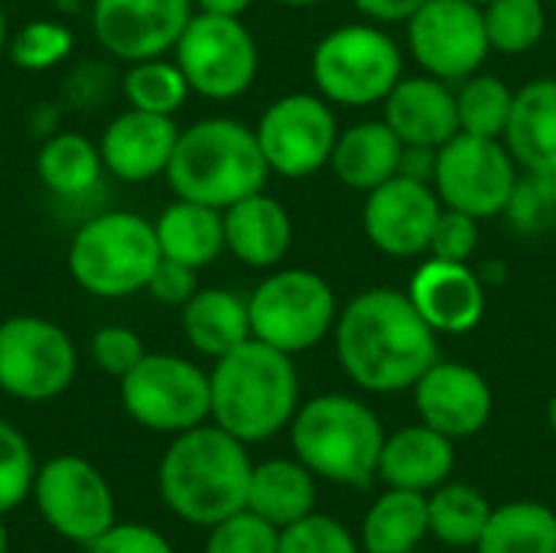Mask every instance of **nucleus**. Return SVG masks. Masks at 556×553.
<instances>
[{
  "label": "nucleus",
  "instance_id": "nucleus-3",
  "mask_svg": "<svg viewBox=\"0 0 556 553\" xmlns=\"http://www.w3.org/2000/svg\"><path fill=\"white\" fill-rule=\"evenodd\" d=\"M208 385L212 424L248 447L277 437L300 411V375L293 355L261 339H248L215 359Z\"/></svg>",
  "mask_w": 556,
  "mask_h": 553
},
{
  "label": "nucleus",
  "instance_id": "nucleus-17",
  "mask_svg": "<svg viewBox=\"0 0 556 553\" xmlns=\"http://www.w3.org/2000/svg\"><path fill=\"white\" fill-rule=\"evenodd\" d=\"M192 13V0H91V29L101 49L130 65L173 52Z\"/></svg>",
  "mask_w": 556,
  "mask_h": 553
},
{
  "label": "nucleus",
  "instance_id": "nucleus-37",
  "mask_svg": "<svg viewBox=\"0 0 556 553\" xmlns=\"http://www.w3.org/2000/svg\"><path fill=\"white\" fill-rule=\"evenodd\" d=\"M75 49V33L59 20H29L10 33L7 55L23 72H46L65 62Z\"/></svg>",
  "mask_w": 556,
  "mask_h": 553
},
{
  "label": "nucleus",
  "instance_id": "nucleus-42",
  "mask_svg": "<svg viewBox=\"0 0 556 553\" xmlns=\"http://www.w3.org/2000/svg\"><path fill=\"white\" fill-rule=\"evenodd\" d=\"M476 251H479V218L443 205V212H440V218L433 225L427 257L469 264L476 257Z\"/></svg>",
  "mask_w": 556,
  "mask_h": 553
},
{
  "label": "nucleus",
  "instance_id": "nucleus-50",
  "mask_svg": "<svg viewBox=\"0 0 556 553\" xmlns=\"http://www.w3.org/2000/svg\"><path fill=\"white\" fill-rule=\"evenodd\" d=\"M0 553H10V535H7L3 515H0Z\"/></svg>",
  "mask_w": 556,
  "mask_h": 553
},
{
  "label": "nucleus",
  "instance_id": "nucleus-28",
  "mask_svg": "<svg viewBox=\"0 0 556 553\" xmlns=\"http://www.w3.org/2000/svg\"><path fill=\"white\" fill-rule=\"evenodd\" d=\"M160 254L169 261H179L186 267H208L225 251V218L218 209L176 199L169 202L160 218L153 222Z\"/></svg>",
  "mask_w": 556,
  "mask_h": 553
},
{
  "label": "nucleus",
  "instance_id": "nucleus-36",
  "mask_svg": "<svg viewBox=\"0 0 556 553\" xmlns=\"http://www.w3.org/2000/svg\"><path fill=\"white\" fill-rule=\"evenodd\" d=\"M502 215L525 238L551 231L556 225V166L521 169Z\"/></svg>",
  "mask_w": 556,
  "mask_h": 553
},
{
  "label": "nucleus",
  "instance_id": "nucleus-5",
  "mask_svg": "<svg viewBox=\"0 0 556 553\" xmlns=\"http://www.w3.org/2000/svg\"><path fill=\"white\" fill-rule=\"evenodd\" d=\"M384 427L378 414L352 394H319L300 404L290 420V443L296 460L326 482L368 489L378 476Z\"/></svg>",
  "mask_w": 556,
  "mask_h": 553
},
{
  "label": "nucleus",
  "instance_id": "nucleus-38",
  "mask_svg": "<svg viewBox=\"0 0 556 553\" xmlns=\"http://www.w3.org/2000/svg\"><path fill=\"white\" fill-rule=\"evenodd\" d=\"M36 456L26 437L0 417V515H10L33 495Z\"/></svg>",
  "mask_w": 556,
  "mask_h": 553
},
{
  "label": "nucleus",
  "instance_id": "nucleus-43",
  "mask_svg": "<svg viewBox=\"0 0 556 553\" xmlns=\"http://www.w3.org/2000/svg\"><path fill=\"white\" fill-rule=\"evenodd\" d=\"M88 553H176L173 544L150 525H111L91 548H85Z\"/></svg>",
  "mask_w": 556,
  "mask_h": 553
},
{
  "label": "nucleus",
  "instance_id": "nucleus-31",
  "mask_svg": "<svg viewBox=\"0 0 556 553\" xmlns=\"http://www.w3.org/2000/svg\"><path fill=\"white\" fill-rule=\"evenodd\" d=\"M479 553H556V512L541 502H508L492 508Z\"/></svg>",
  "mask_w": 556,
  "mask_h": 553
},
{
  "label": "nucleus",
  "instance_id": "nucleus-48",
  "mask_svg": "<svg viewBox=\"0 0 556 553\" xmlns=\"http://www.w3.org/2000/svg\"><path fill=\"white\" fill-rule=\"evenodd\" d=\"M7 42H10V23H7V10L0 3V55L7 52Z\"/></svg>",
  "mask_w": 556,
  "mask_h": 553
},
{
  "label": "nucleus",
  "instance_id": "nucleus-14",
  "mask_svg": "<svg viewBox=\"0 0 556 553\" xmlns=\"http://www.w3.org/2000/svg\"><path fill=\"white\" fill-rule=\"evenodd\" d=\"M42 521L65 541L91 548L117 518L114 492L98 466L81 456L62 453L36 469L33 495Z\"/></svg>",
  "mask_w": 556,
  "mask_h": 553
},
{
  "label": "nucleus",
  "instance_id": "nucleus-23",
  "mask_svg": "<svg viewBox=\"0 0 556 553\" xmlns=\"http://www.w3.org/2000/svg\"><path fill=\"white\" fill-rule=\"evenodd\" d=\"M456 440L443 437L440 430L427 424L404 427L391 437H384L378 479L388 489H407L430 495L437 486L450 482L456 466Z\"/></svg>",
  "mask_w": 556,
  "mask_h": 553
},
{
  "label": "nucleus",
  "instance_id": "nucleus-2",
  "mask_svg": "<svg viewBox=\"0 0 556 553\" xmlns=\"http://www.w3.org/2000/svg\"><path fill=\"white\" fill-rule=\"evenodd\" d=\"M251 469L248 443L205 420L173 437L160 460L156 486L179 521L212 528L248 508Z\"/></svg>",
  "mask_w": 556,
  "mask_h": 553
},
{
  "label": "nucleus",
  "instance_id": "nucleus-9",
  "mask_svg": "<svg viewBox=\"0 0 556 553\" xmlns=\"http://www.w3.org/2000/svg\"><path fill=\"white\" fill-rule=\"evenodd\" d=\"M124 414L153 433H186L212 420L208 372L169 352H147L134 372L121 378Z\"/></svg>",
  "mask_w": 556,
  "mask_h": 553
},
{
  "label": "nucleus",
  "instance_id": "nucleus-53",
  "mask_svg": "<svg viewBox=\"0 0 556 553\" xmlns=\"http://www.w3.org/2000/svg\"><path fill=\"white\" fill-rule=\"evenodd\" d=\"M410 553H424V551H410Z\"/></svg>",
  "mask_w": 556,
  "mask_h": 553
},
{
  "label": "nucleus",
  "instance_id": "nucleus-52",
  "mask_svg": "<svg viewBox=\"0 0 556 553\" xmlns=\"http://www.w3.org/2000/svg\"><path fill=\"white\" fill-rule=\"evenodd\" d=\"M469 3H479V7H485V3H492V0H469Z\"/></svg>",
  "mask_w": 556,
  "mask_h": 553
},
{
  "label": "nucleus",
  "instance_id": "nucleus-35",
  "mask_svg": "<svg viewBox=\"0 0 556 553\" xmlns=\"http://www.w3.org/2000/svg\"><path fill=\"white\" fill-rule=\"evenodd\" d=\"M482 16L489 46L502 55H525L547 33L544 0H492L482 7Z\"/></svg>",
  "mask_w": 556,
  "mask_h": 553
},
{
  "label": "nucleus",
  "instance_id": "nucleus-11",
  "mask_svg": "<svg viewBox=\"0 0 556 553\" xmlns=\"http://www.w3.org/2000/svg\"><path fill=\"white\" fill-rule=\"evenodd\" d=\"M78 352L72 336L46 316H10L0 323V391L46 404L72 388Z\"/></svg>",
  "mask_w": 556,
  "mask_h": 553
},
{
  "label": "nucleus",
  "instance_id": "nucleus-15",
  "mask_svg": "<svg viewBox=\"0 0 556 553\" xmlns=\"http://www.w3.org/2000/svg\"><path fill=\"white\" fill-rule=\"evenodd\" d=\"M404 26L414 62L450 85L482 72L492 52L482 7L469 0H427Z\"/></svg>",
  "mask_w": 556,
  "mask_h": 553
},
{
  "label": "nucleus",
  "instance_id": "nucleus-30",
  "mask_svg": "<svg viewBox=\"0 0 556 553\" xmlns=\"http://www.w3.org/2000/svg\"><path fill=\"white\" fill-rule=\"evenodd\" d=\"M36 173L52 196L81 199L101 183L104 173L101 147L85 134H55L39 147Z\"/></svg>",
  "mask_w": 556,
  "mask_h": 553
},
{
  "label": "nucleus",
  "instance_id": "nucleus-8",
  "mask_svg": "<svg viewBox=\"0 0 556 553\" xmlns=\"http://www.w3.org/2000/svg\"><path fill=\"white\" fill-rule=\"evenodd\" d=\"M251 336L300 355L316 349L339 319V300L332 284L306 267H274L248 297Z\"/></svg>",
  "mask_w": 556,
  "mask_h": 553
},
{
  "label": "nucleus",
  "instance_id": "nucleus-40",
  "mask_svg": "<svg viewBox=\"0 0 556 553\" xmlns=\"http://www.w3.org/2000/svg\"><path fill=\"white\" fill-rule=\"evenodd\" d=\"M277 553H362L355 538L329 515H306L280 531Z\"/></svg>",
  "mask_w": 556,
  "mask_h": 553
},
{
  "label": "nucleus",
  "instance_id": "nucleus-21",
  "mask_svg": "<svg viewBox=\"0 0 556 553\" xmlns=\"http://www.w3.org/2000/svg\"><path fill=\"white\" fill-rule=\"evenodd\" d=\"M384 124L397 134L404 147L440 150L459 134L453 85L427 72L414 78H401L394 91L384 98Z\"/></svg>",
  "mask_w": 556,
  "mask_h": 553
},
{
  "label": "nucleus",
  "instance_id": "nucleus-22",
  "mask_svg": "<svg viewBox=\"0 0 556 553\" xmlns=\"http://www.w3.org/2000/svg\"><path fill=\"white\" fill-rule=\"evenodd\" d=\"M225 218V251L254 271H274L287 261L293 248V218L287 205L264 189L244 196L222 212Z\"/></svg>",
  "mask_w": 556,
  "mask_h": 553
},
{
  "label": "nucleus",
  "instance_id": "nucleus-51",
  "mask_svg": "<svg viewBox=\"0 0 556 553\" xmlns=\"http://www.w3.org/2000/svg\"><path fill=\"white\" fill-rule=\"evenodd\" d=\"M547 420H551V430L556 433V394L551 398V407H547Z\"/></svg>",
  "mask_w": 556,
  "mask_h": 553
},
{
  "label": "nucleus",
  "instance_id": "nucleus-41",
  "mask_svg": "<svg viewBox=\"0 0 556 553\" xmlns=\"http://www.w3.org/2000/svg\"><path fill=\"white\" fill-rule=\"evenodd\" d=\"M88 352H91V362L111 375V378H124L127 372H134L140 365V359L147 355L143 349V339L127 329V326H101L91 342H88Z\"/></svg>",
  "mask_w": 556,
  "mask_h": 553
},
{
  "label": "nucleus",
  "instance_id": "nucleus-34",
  "mask_svg": "<svg viewBox=\"0 0 556 553\" xmlns=\"http://www.w3.org/2000/svg\"><path fill=\"white\" fill-rule=\"evenodd\" d=\"M515 91L489 72H476L456 88V111H459V130L476 137H505L508 117H511Z\"/></svg>",
  "mask_w": 556,
  "mask_h": 553
},
{
  "label": "nucleus",
  "instance_id": "nucleus-25",
  "mask_svg": "<svg viewBox=\"0 0 556 553\" xmlns=\"http://www.w3.org/2000/svg\"><path fill=\"white\" fill-rule=\"evenodd\" d=\"M182 336L186 342L208 359H222L251 336L248 300L225 287H199L195 297L182 306Z\"/></svg>",
  "mask_w": 556,
  "mask_h": 553
},
{
  "label": "nucleus",
  "instance_id": "nucleus-29",
  "mask_svg": "<svg viewBox=\"0 0 556 553\" xmlns=\"http://www.w3.org/2000/svg\"><path fill=\"white\" fill-rule=\"evenodd\" d=\"M430 531V512L424 492L388 489L362 521L365 553H410Z\"/></svg>",
  "mask_w": 556,
  "mask_h": 553
},
{
  "label": "nucleus",
  "instance_id": "nucleus-18",
  "mask_svg": "<svg viewBox=\"0 0 556 553\" xmlns=\"http://www.w3.org/2000/svg\"><path fill=\"white\" fill-rule=\"evenodd\" d=\"M410 391L420 424L440 430L450 440L476 437L492 420V388L476 368L463 362H433Z\"/></svg>",
  "mask_w": 556,
  "mask_h": 553
},
{
  "label": "nucleus",
  "instance_id": "nucleus-45",
  "mask_svg": "<svg viewBox=\"0 0 556 553\" xmlns=\"http://www.w3.org/2000/svg\"><path fill=\"white\" fill-rule=\"evenodd\" d=\"M355 10L378 26H394V23H407L427 0H352Z\"/></svg>",
  "mask_w": 556,
  "mask_h": 553
},
{
  "label": "nucleus",
  "instance_id": "nucleus-6",
  "mask_svg": "<svg viewBox=\"0 0 556 553\" xmlns=\"http://www.w3.org/2000/svg\"><path fill=\"white\" fill-rule=\"evenodd\" d=\"M160 257L150 218L137 212H101L75 231L68 244V274L98 300H124L147 290Z\"/></svg>",
  "mask_w": 556,
  "mask_h": 553
},
{
  "label": "nucleus",
  "instance_id": "nucleus-27",
  "mask_svg": "<svg viewBox=\"0 0 556 553\" xmlns=\"http://www.w3.org/2000/svg\"><path fill=\"white\" fill-rule=\"evenodd\" d=\"M316 499V476L300 460H264L251 469L248 512L261 515L280 531L313 515Z\"/></svg>",
  "mask_w": 556,
  "mask_h": 553
},
{
  "label": "nucleus",
  "instance_id": "nucleus-49",
  "mask_svg": "<svg viewBox=\"0 0 556 553\" xmlns=\"http://www.w3.org/2000/svg\"><path fill=\"white\" fill-rule=\"evenodd\" d=\"M270 3H280V7H293V10H306V7H316L323 0H270Z\"/></svg>",
  "mask_w": 556,
  "mask_h": 553
},
{
  "label": "nucleus",
  "instance_id": "nucleus-39",
  "mask_svg": "<svg viewBox=\"0 0 556 553\" xmlns=\"http://www.w3.org/2000/svg\"><path fill=\"white\" fill-rule=\"evenodd\" d=\"M277 548L280 528L248 508L212 525L205 538V553H277Z\"/></svg>",
  "mask_w": 556,
  "mask_h": 553
},
{
  "label": "nucleus",
  "instance_id": "nucleus-46",
  "mask_svg": "<svg viewBox=\"0 0 556 553\" xmlns=\"http://www.w3.org/2000/svg\"><path fill=\"white\" fill-rule=\"evenodd\" d=\"M433 169H437V150L430 147H404L401 153V176L420 179L433 186Z\"/></svg>",
  "mask_w": 556,
  "mask_h": 553
},
{
  "label": "nucleus",
  "instance_id": "nucleus-24",
  "mask_svg": "<svg viewBox=\"0 0 556 553\" xmlns=\"http://www.w3.org/2000/svg\"><path fill=\"white\" fill-rule=\"evenodd\" d=\"M401 153H404V143L384 124V117L358 121V124L339 130L329 169L336 173V179L342 186L368 196L371 189H378L381 183H388L391 176L401 173Z\"/></svg>",
  "mask_w": 556,
  "mask_h": 553
},
{
  "label": "nucleus",
  "instance_id": "nucleus-20",
  "mask_svg": "<svg viewBox=\"0 0 556 553\" xmlns=\"http://www.w3.org/2000/svg\"><path fill=\"white\" fill-rule=\"evenodd\" d=\"M179 140V127L173 117L147 114L137 108L121 111L101 134V160L104 169L124 183H147L166 176Z\"/></svg>",
  "mask_w": 556,
  "mask_h": 553
},
{
  "label": "nucleus",
  "instance_id": "nucleus-47",
  "mask_svg": "<svg viewBox=\"0 0 556 553\" xmlns=\"http://www.w3.org/2000/svg\"><path fill=\"white\" fill-rule=\"evenodd\" d=\"M202 13H218V16H244L254 0H192Z\"/></svg>",
  "mask_w": 556,
  "mask_h": 553
},
{
  "label": "nucleus",
  "instance_id": "nucleus-32",
  "mask_svg": "<svg viewBox=\"0 0 556 553\" xmlns=\"http://www.w3.org/2000/svg\"><path fill=\"white\" fill-rule=\"evenodd\" d=\"M427 512H430V535L446 548L466 551L479 544L492 505L466 482H443L427 495Z\"/></svg>",
  "mask_w": 556,
  "mask_h": 553
},
{
  "label": "nucleus",
  "instance_id": "nucleus-4",
  "mask_svg": "<svg viewBox=\"0 0 556 553\" xmlns=\"http://www.w3.org/2000/svg\"><path fill=\"white\" fill-rule=\"evenodd\" d=\"M270 166L254 127L235 117H205L179 130L166 183L176 199L202 202L218 212L267 186Z\"/></svg>",
  "mask_w": 556,
  "mask_h": 553
},
{
  "label": "nucleus",
  "instance_id": "nucleus-16",
  "mask_svg": "<svg viewBox=\"0 0 556 553\" xmlns=\"http://www.w3.org/2000/svg\"><path fill=\"white\" fill-rule=\"evenodd\" d=\"M440 212L443 202L430 183L397 173L365 196L362 228L375 251L397 261H410L430 251Z\"/></svg>",
  "mask_w": 556,
  "mask_h": 553
},
{
  "label": "nucleus",
  "instance_id": "nucleus-13",
  "mask_svg": "<svg viewBox=\"0 0 556 553\" xmlns=\"http://www.w3.org/2000/svg\"><path fill=\"white\" fill-rule=\"evenodd\" d=\"M518 173L521 166L508 153L505 140L459 130L437 150L433 189L446 209L485 222L505 212Z\"/></svg>",
  "mask_w": 556,
  "mask_h": 553
},
{
  "label": "nucleus",
  "instance_id": "nucleus-19",
  "mask_svg": "<svg viewBox=\"0 0 556 553\" xmlns=\"http://www.w3.org/2000/svg\"><path fill=\"white\" fill-rule=\"evenodd\" d=\"M410 303L437 336H466L485 316V280L472 264L427 257L407 287Z\"/></svg>",
  "mask_w": 556,
  "mask_h": 553
},
{
  "label": "nucleus",
  "instance_id": "nucleus-26",
  "mask_svg": "<svg viewBox=\"0 0 556 553\" xmlns=\"http://www.w3.org/2000/svg\"><path fill=\"white\" fill-rule=\"evenodd\" d=\"M502 140L521 169L556 166V78H534L515 91Z\"/></svg>",
  "mask_w": 556,
  "mask_h": 553
},
{
  "label": "nucleus",
  "instance_id": "nucleus-33",
  "mask_svg": "<svg viewBox=\"0 0 556 553\" xmlns=\"http://www.w3.org/2000/svg\"><path fill=\"white\" fill-rule=\"evenodd\" d=\"M189 95H192V88H189L182 68L176 65V59L156 55V59H143V62L127 65L124 98L137 111L176 117V111L186 104Z\"/></svg>",
  "mask_w": 556,
  "mask_h": 553
},
{
  "label": "nucleus",
  "instance_id": "nucleus-1",
  "mask_svg": "<svg viewBox=\"0 0 556 553\" xmlns=\"http://www.w3.org/2000/svg\"><path fill=\"white\" fill-rule=\"evenodd\" d=\"M339 368L371 394L410 391L440 362V336L410 303L407 290L371 287L355 293L332 329Z\"/></svg>",
  "mask_w": 556,
  "mask_h": 553
},
{
  "label": "nucleus",
  "instance_id": "nucleus-7",
  "mask_svg": "<svg viewBox=\"0 0 556 553\" xmlns=\"http://www.w3.org/2000/svg\"><path fill=\"white\" fill-rule=\"evenodd\" d=\"M309 75L329 104L371 108L404 78V52L378 23H342L316 42Z\"/></svg>",
  "mask_w": 556,
  "mask_h": 553
},
{
  "label": "nucleus",
  "instance_id": "nucleus-10",
  "mask_svg": "<svg viewBox=\"0 0 556 553\" xmlns=\"http://www.w3.org/2000/svg\"><path fill=\"white\" fill-rule=\"evenodd\" d=\"M176 65L182 68L189 88L208 101L241 98L261 68V52L241 16H218L195 10L182 29L176 49Z\"/></svg>",
  "mask_w": 556,
  "mask_h": 553
},
{
  "label": "nucleus",
  "instance_id": "nucleus-12",
  "mask_svg": "<svg viewBox=\"0 0 556 553\" xmlns=\"http://www.w3.org/2000/svg\"><path fill=\"white\" fill-rule=\"evenodd\" d=\"M339 121L319 91H290L270 101L254 127L270 173L283 179H306L329 166Z\"/></svg>",
  "mask_w": 556,
  "mask_h": 553
},
{
  "label": "nucleus",
  "instance_id": "nucleus-44",
  "mask_svg": "<svg viewBox=\"0 0 556 553\" xmlns=\"http://www.w3.org/2000/svg\"><path fill=\"white\" fill-rule=\"evenodd\" d=\"M199 290V271L195 267H186L179 261H169V257H160L150 284H147V293L163 303V306H186Z\"/></svg>",
  "mask_w": 556,
  "mask_h": 553
}]
</instances>
